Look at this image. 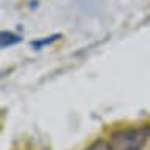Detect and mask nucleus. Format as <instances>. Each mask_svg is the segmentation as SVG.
Returning <instances> with one entry per match:
<instances>
[{"label":"nucleus","mask_w":150,"mask_h":150,"mask_svg":"<svg viewBox=\"0 0 150 150\" xmlns=\"http://www.w3.org/2000/svg\"><path fill=\"white\" fill-rule=\"evenodd\" d=\"M150 138V125L122 128L111 134L112 150H142Z\"/></svg>","instance_id":"1"},{"label":"nucleus","mask_w":150,"mask_h":150,"mask_svg":"<svg viewBox=\"0 0 150 150\" xmlns=\"http://www.w3.org/2000/svg\"><path fill=\"white\" fill-rule=\"evenodd\" d=\"M21 41H22V38L14 35V33H11V31H2V35H0V47H2V49L13 47V45L19 44Z\"/></svg>","instance_id":"2"},{"label":"nucleus","mask_w":150,"mask_h":150,"mask_svg":"<svg viewBox=\"0 0 150 150\" xmlns=\"http://www.w3.org/2000/svg\"><path fill=\"white\" fill-rule=\"evenodd\" d=\"M86 150H112V145H111V142H108L105 139H97Z\"/></svg>","instance_id":"3"},{"label":"nucleus","mask_w":150,"mask_h":150,"mask_svg":"<svg viewBox=\"0 0 150 150\" xmlns=\"http://www.w3.org/2000/svg\"><path fill=\"white\" fill-rule=\"evenodd\" d=\"M59 35H53V36H50L49 39H42V41H38V42H33V47H35V49H41L42 45H49V44H52V42H55L56 39H59Z\"/></svg>","instance_id":"4"}]
</instances>
